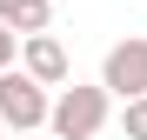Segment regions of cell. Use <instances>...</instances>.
Wrapping results in <instances>:
<instances>
[{
  "instance_id": "obj_1",
  "label": "cell",
  "mask_w": 147,
  "mask_h": 140,
  "mask_svg": "<svg viewBox=\"0 0 147 140\" xmlns=\"http://www.w3.org/2000/svg\"><path fill=\"white\" fill-rule=\"evenodd\" d=\"M114 120V100H107V87L100 80H74V87H60L54 93V107H47V127H54V140H94Z\"/></svg>"
},
{
  "instance_id": "obj_2",
  "label": "cell",
  "mask_w": 147,
  "mask_h": 140,
  "mask_svg": "<svg viewBox=\"0 0 147 140\" xmlns=\"http://www.w3.org/2000/svg\"><path fill=\"white\" fill-rule=\"evenodd\" d=\"M47 107H54V93L34 87L20 67L0 74V127H7V140H27L34 127H47Z\"/></svg>"
},
{
  "instance_id": "obj_3",
  "label": "cell",
  "mask_w": 147,
  "mask_h": 140,
  "mask_svg": "<svg viewBox=\"0 0 147 140\" xmlns=\"http://www.w3.org/2000/svg\"><path fill=\"white\" fill-rule=\"evenodd\" d=\"M100 87H107V100H147V33H127V40H114L107 47V60H100Z\"/></svg>"
},
{
  "instance_id": "obj_4",
  "label": "cell",
  "mask_w": 147,
  "mask_h": 140,
  "mask_svg": "<svg viewBox=\"0 0 147 140\" xmlns=\"http://www.w3.org/2000/svg\"><path fill=\"white\" fill-rule=\"evenodd\" d=\"M20 74H27L34 87H67L74 80V60H67V47L54 33H27L20 40Z\"/></svg>"
},
{
  "instance_id": "obj_5",
  "label": "cell",
  "mask_w": 147,
  "mask_h": 140,
  "mask_svg": "<svg viewBox=\"0 0 147 140\" xmlns=\"http://www.w3.org/2000/svg\"><path fill=\"white\" fill-rule=\"evenodd\" d=\"M0 27H7L13 40L47 33V27H54V0H0Z\"/></svg>"
},
{
  "instance_id": "obj_6",
  "label": "cell",
  "mask_w": 147,
  "mask_h": 140,
  "mask_svg": "<svg viewBox=\"0 0 147 140\" xmlns=\"http://www.w3.org/2000/svg\"><path fill=\"white\" fill-rule=\"evenodd\" d=\"M120 127H127V140H147V100H127V107H120Z\"/></svg>"
},
{
  "instance_id": "obj_7",
  "label": "cell",
  "mask_w": 147,
  "mask_h": 140,
  "mask_svg": "<svg viewBox=\"0 0 147 140\" xmlns=\"http://www.w3.org/2000/svg\"><path fill=\"white\" fill-rule=\"evenodd\" d=\"M13 60H20V40H13L7 27H0V74H7V67H13Z\"/></svg>"
},
{
  "instance_id": "obj_8",
  "label": "cell",
  "mask_w": 147,
  "mask_h": 140,
  "mask_svg": "<svg viewBox=\"0 0 147 140\" xmlns=\"http://www.w3.org/2000/svg\"><path fill=\"white\" fill-rule=\"evenodd\" d=\"M0 140H7V127H0Z\"/></svg>"
}]
</instances>
